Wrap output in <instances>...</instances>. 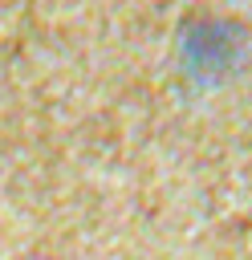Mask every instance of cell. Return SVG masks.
<instances>
[{"instance_id": "1", "label": "cell", "mask_w": 252, "mask_h": 260, "mask_svg": "<svg viewBox=\"0 0 252 260\" xmlns=\"http://www.w3.org/2000/svg\"><path fill=\"white\" fill-rule=\"evenodd\" d=\"M240 28L228 24V20H211V24H191L183 32V65L191 77L199 81H215L224 69L236 65L240 57Z\"/></svg>"}]
</instances>
